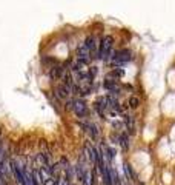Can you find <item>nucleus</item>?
<instances>
[{"label":"nucleus","mask_w":175,"mask_h":185,"mask_svg":"<svg viewBox=\"0 0 175 185\" xmlns=\"http://www.w3.org/2000/svg\"><path fill=\"white\" fill-rule=\"evenodd\" d=\"M112 45H114V39L111 36H105L100 40V45H98V59L103 60V62H111L112 56H114V50H112Z\"/></svg>","instance_id":"nucleus-1"},{"label":"nucleus","mask_w":175,"mask_h":185,"mask_svg":"<svg viewBox=\"0 0 175 185\" xmlns=\"http://www.w3.org/2000/svg\"><path fill=\"white\" fill-rule=\"evenodd\" d=\"M131 59H132V51L131 50H118V51L114 53L112 59H111V63L114 66H122L126 62H129Z\"/></svg>","instance_id":"nucleus-2"},{"label":"nucleus","mask_w":175,"mask_h":185,"mask_svg":"<svg viewBox=\"0 0 175 185\" xmlns=\"http://www.w3.org/2000/svg\"><path fill=\"white\" fill-rule=\"evenodd\" d=\"M85 45L88 46V50L91 51V54H92L94 59L98 57V45H100V42H98V39H97L95 34H89L86 37V40H85Z\"/></svg>","instance_id":"nucleus-3"},{"label":"nucleus","mask_w":175,"mask_h":185,"mask_svg":"<svg viewBox=\"0 0 175 185\" xmlns=\"http://www.w3.org/2000/svg\"><path fill=\"white\" fill-rule=\"evenodd\" d=\"M72 111L75 113L77 117H88L89 114V110H88V105L80 100V99H74V107H72Z\"/></svg>","instance_id":"nucleus-4"},{"label":"nucleus","mask_w":175,"mask_h":185,"mask_svg":"<svg viewBox=\"0 0 175 185\" xmlns=\"http://www.w3.org/2000/svg\"><path fill=\"white\" fill-rule=\"evenodd\" d=\"M77 59L78 60H82V62H85V63H91V60L94 59L92 54H91V51L88 50V46L83 43V45H78V48H77Z\"/></svg>","instance_id":"nucleus-5"},{"label":"nucleus","mask_w":175,"mask_h":185,"mask_svg":"<svg viewBox=\"0 0 175 185\" xmlns=\"http://www.w3.org/2000/svg\"><path fill=\"white\" fill-rule=\"evenodd\" d=\"M65 66L63 65H55V66H52L51 68V71H49V76H51V79L52 80H62L63 77H65Z\"/></svg>","instance_id":"nucleus-6"},{"label":"nucleus","mask_w":175,"mask_h":185,"mask_svg":"<svg viewBox=\"0 0 175 185\" xmlns=\"http://www.w3.org/2000/svg\"><path fill=\"white\" fill-rule=\"evenodd\" d=\"M71 96V91L62 83V85H58L57 88H55V97L57 99H60V100H66V99H69Z\"/></svg>","instance_id":"nucleus-7"},{"label":"nucleus","mask_w":175,"mask_h":185,"mask_svg":"<svg viewBox=\"0 0 175 185\" xmlns=\"http://www.w3.org/2000/svg\"><path fill=\"white\" fill-rule=\"evenodd\" d=\"M103 87H105L106 91H109L111 94H118V92H120V87H118V83H117L115 80H112V79L105 80Z\"/></svg>","instance_id":"nucleus-8"},{"label":"nucleus","mask_w":175,"mask_h":185,"mask_svg":"<svg viewBox=\"0 0 175 185\" xmlns=\"http://www.w3.org/2000/svg\"><path fill=\"white\" fill-rule=\"evenodd\" d=\"M94 184H95V174H94V171L92 170H86L82 185H94Z\"/></svg>","instance_id":"nucleus-9"},{"label":"nucleus","mask_w":175,"mask_h":185,"mask_svg":"<svg viewBox=\"0 0 175 185\" xmlns=\"http://www.w3.org/2000/svg\"><path fill=\"white\" fill-rule=\"evenodd\" d=\"M124 76V70L123 68H114L112 71H109L108 77L109 79H118V77H123Z\"/></svg>","instance_id":"nucleus-10"},{"label":"nucleus","mask_w":175,"mask_h":185,"mask_svg":"<svg viewBox=\"0 0 175 185\" xmlns=\"http://www.w3.org/2000/svg\"><path fill=\"white\" fill-rule=\"evenodd\" d=\"M128 105H129V108H138V107H140V97L131 96V97L128 99Z\"/></svg>","instance_id":"nucleus-11"},{"label":"nucleus","mask_w":175,"mask_h":185,"mask_svg":"<svg viewBox=\"0 0 175 185\" xmlns=\"http://www.w3.org/2000/svg\"><path fill=\"white\" fill-rule=\"evenodd\" d=\"M42 63L43 65H46V66H49V68H52V66H55L58 62H57V59H54V57H43V60H42Z\"/></svg>","instance_id":"nucleus-12"},{"label":"nucleus","mask_w":175,"mask_h":185,"mask_svg":"<svg viewBox=\"0 0 175 185\" xmlns=\"http://www.w3.org/2000/svg\"><path fill=\"white\" fill-rule=\"evenodd\" d=\"M126 127H128V131L131 133V134H134V131H135V124H134V117L131 116V117H126Z\"/></svg>","instance_id":"nucleus-13"},{"label":"nucleus","mask_w":175,"mask_h":185,"mask_svg":"<svg viewBox=\"0 0 175 185\" xmlns=\"http://www.w3.org/2000/svg\"><path fill=\"white\" fill-rule=\"evenodd\" d=\"M124 171H126V176H128V181H129V182L135 179V174H134L132 168L129 166V164H124Z\"/></svg>","instance_id":"nucleus-14"},{"label":"nucleus","mask_w":175,"mask_h":185,"mask_svg":"<svg viewBox=\"0 0 175 185\" xmlns=\"http://www.w3.org/2000/svg\"><path fill=\"white\" fill-rule=\"evenodd\" d=\"M118 140H120V145L123 150H128L129 147V142H128V134H120L118 136Z\"/></svg>","instance_id":"nucleus-15"},{"label":"nucleus","mask_w":175,"mask_h":185,"mask_svg":"<svg viewBox=\"0 0 175 185\" xmlns=\"http://www.w3.org/2000/svg\"><path fill=\"white\" fill-rule=\"evenodd\" d=\"M55 182H57V181H55V177H49V179H48V181H45V185H55Z\"/></svg>","instance_id":"nucleus-16"},{"label":"nucleus","mask_w":175,"mask_h":185,"mask_svg":"<svg viewBox=\"0 0 175 185\" xmlns=\"http://www.w3.org/2000/svg\"><path fill=\"white\" fill-rule=\"evenodd\" d=\"M0 185H8V184H6V181H5L2 176H0Z\"/></svg>","instance_id":"nucleus-17"},{"label":"nucleus","mask_w":175,"mask_h":185,"mask_svg":"<svg viewBox=\"0 0 175 185\" xmlns=\"http://www.w3.org/2000/svg\"><path fill=\"white\" fill-rule=\"evenodd\" d=\"M0 157H2V145H0Z\"/></svg>","instance_id":"nucleus-18"},{"label":"nucleus","mask_w":175,"mask_h":185,"mask_svg":"<svg viewBox=\"0 0 175 185\" xmlns=\"http://www.w3.org/2000/svg\"><path fill=\"white\" fill-rule=\"evenodd\" d=\"M0 134H2V127H0Z\"/></svg>","instance_id":"nucleus-19"},{"label":"nucleus","mask_w":175,"mask_h":185,"mask_svg":"<svg viewBox=\"0 0 175 185\" xmlns=\"http://www.w3.org/2000/svg\"><path fill=\"white\" fill-rule=\"evenodd\" d=\"M71 185H74V184H71Z\"/></svg>","instance_id":"nucleus-20"}]
</instances>
